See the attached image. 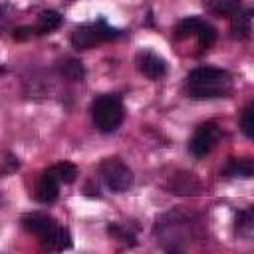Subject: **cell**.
Returning a JSON list of instances; mask_svg holds the SVG:
<instances>
[{"mask_svg":"<svg viewBox=\"0 0 254 254\" xmlns=\"http://www.w3.org/2000/svg\"><path fill=\"white\" fill-rule=\"evenodd\" d=\"M125 117V109L119 97L115 95H99L93 105H91V119L93 125L101 133H111L115 131Z\"/></svg>","mask_w":254,"mask_h":254,"instance_id":"obj_2","label":"cell"},{"mask_svg":"<svg viewBox=\"0 0 254 254\" xmlns=\"http://www.w3.org/2000/svg\"><path fill=\"white\" fill-rule=\"evenodd\" d=\"M224 177H252L254 175V163L250 159H230L226 167L222 169Z\"/></svg>","mask_w":254,"mask_h":254,"instance_id":"obj_10","label":"cell"},{"mask_svg":"<svg viewBox=\"0 0 254 254\" xmlns=\"http://www.w3.org/2000/svg\"><path fill=\"white\" fill-rule=\"evenodd\" d=\"M218 139H220V127L214 121H206L196 127L194 135L189 141V151L200 159L212 151V147L216 145Z\"/></svg>","mask_w":254,"mask_h":254,"instance_id":"obj_5","label":"cell"},{"mask_svg":"<svg viewBox=\"0 0 254 254\" xmlns=\"http://www.w3.org/2000/svg\"><path fill=\"white\" fill-rule=\"evenodd\" d=\"M22 226H24L30 234L38 236V240H40L42 244H44V242L54 234V230L58 228L56 220H54L52 216H48V214H42V212H28V214H24V216H22Z\"/></svg>","mask_w":254,"mask_h":254,"instance_id":"obj_6","label":"cell"},{"mask_svg":"<svg viewBox=\"0 0 254 254\" xmlns=\"http://www.w3.org/2000/svg\"><path fill=\"white\" fill-rule=\"evenodd\" d=\"M208 8L218 16H232L240 10V0H212Z\"/></svg>","mask_w":254,"mask_h":254,"instance_id":"obj_15","label":"cell"},{"mask_svg":"<svg viewBox=\"0 0 254 254\" xmlns=\"http://www.w3.org/2000/svg\"><path fill=\"white\" fill-rule=\"evenodd\" d=\"M230 73L220 67H196L187 75V93L192 99H214L230 93Z\"/></svg>","mask_w":254,"mask_h":254,"instance_id":"obj_1","label":"cell"},{"mask_svg":"<svg viewBox=\"0 0 254 254\" xmlns=\"http://www.w3.org/2000/svg\"><path fill=\"white\" fill-rule=\"evenodd\" d=\"M32 32H34V28H18V30H14V38L16 40H26L28 36H32Z\"/></svg>","mask_w":254,"mask_h":254,"instance_id":"obj_21","label":"cell"},{"mask_svg":"<svg viewBox=\"0 0 254 254\" xmlns=\"http://www.w3.org/2000/svg\"><path fill=\"white\" fill-rule=\"evenodd\" d=\"M44 246H46L48 250H65V248H71V234H69V230L58 224V228H56L54 234L44 242Z\"/></svg>","mask_w":254,"mask_h":254,"instance_id":"obj_12","label":"cell"},{"mask_svg":"<svg viewBox=\"0 0 254 254\" xmlns=\"http://www.w3.org/2000/svg\"><path fill=\"white\" fill-rule=\"evenodd\" d=\"M107 230H109V234H111V236H115L117 240H123V242L135 244V240H133V234H131L129 230H125L121 224H111Z\"/></svg>","mask_w":254,"mask_h":254,"instance_id":"obj_20","label":"cell"},{"mask_svg":"<svg viewBox=\"0 0 254 254\" xmlns=\"http://www.w3.org/2000/svg\"><path fill=\"white\" fill-rule=\"evenodd\" d=\"M202 20L200 18H185L179 22L177 26V38H189V36H196V32L200 30Z\"/></svg>","mask_w":254,"mask_h":254,"instance_id":"obj_16","label":"cell"},{"mask_svg":"<svg viewBox=\"0 0 254 254\" xmlns=\"http://www.w3.org/2000/svg\"><path fill=\"white\" fill-rule=\"evenodd\" d=\"M196 38H198V46H200L202 50H206V48H210V46L214 44V40H216V30H214L210 24L202 22L200 30L196 32Z\"/></svg>","mask_w":254,"mask_h":254,"instance_id":"obj_17","label":"cell"},{"mask_svg":"<svg viewBox=\"0 0 254 254\" xmlns=\"http://www.w3.org/2000/svg\"><path fill=\"white\" fill-rule=\"evenodd\" d=\"M60 26H62V16H60L56 10H46V12L40 14L34 32H36V34H50V32L58 30Z\"/></svg>","mask_w":254,"mask_h":254,"instance_id":"obj_11","label":"cell"},{"mask_svg":"<svg viewBox=\"0 0 254 254\" xmlns=\"http://www.w3.org/2000/svg\"><path fill=\"white\" fill-rule=\"evenodd\" d=\"M58 194H60V181L54 175V171L48 169L42 173V177L36 185V200L42 204H50L58 198Z\"/></svg>","mask_w":254,"mask_h":254,"instance_id":"obj_8","label":"cell"},{"mask_svg":"<svg viewBox=\"0 0 254 254\" xmlns=\"http://www.w3.org/2000/svg\"><path fill=\"white\" fill-rule=\"evenodd\" d=\"M137 69L149 79H159L167 73V64L155 52L143 50V52L137 54Z\"/></svg>","mask_w":254,"mask_h":254,"instance_id":"obj_7","label":"cell"},{"mask_svg":"<svg viewBox=\"0 0 254 254\" xmlns=\"http://www.w3.org/2000/svg\"><path fill=\"white\" fill-rule=\"evenodd\" d=\"M99 175L103 179V183L107 185V189H111L113 192H127L133 187V171L119 159L111 157V159H103L99 165Z\"/></svg>","mask_w":254,"mask_h":254,"instance_id":"obj_4","label":"cell"},{"mask_svg":"<svg viewBox=\"0 0 254 254\" xmlns=\"http://www.w3.org/2000/svg\"><path fill=\"white\" fill-rule=\"evenodd\" d=\"M50 169L54 171V175L58 177L60 183H73L75 177H77V169H75V165H71V163H67V161L58 163V165H54V167H50Z\"/></svg>","mask_w":254,"mask_h":254,"instance_id":"obj_14","label":"cell"},{"mask_svg":"<svg viewBox=\"0 0 254 254\" xmlns=\"http://www.w3.org/2000/svg\"><path fill=\"white\" fill-rule=\"evenodd\" d=\"M240 127H242V133L246 137H254V103H248L246 109L242 111Z\"/></svg>","mask_w":254,"mask_h":254,"instance_id":"obj_18","label":"cell"},{"mask_svg":"<svg viewBox=\"0 0 254 254\" xmlns=\"http://www.w3.org/2000/svg\"><path fill=\"white\" fill-rule=\"evenodd\" d=\"M117 36H119V30L109 26L101 18L97 22L77 26L73 30V34H71V46L75 50H89L95 44H101V42H107V40H115Z\"/></svg>","mask_w":254,"mask_h":254,"instance_id":"obj_3","label":"cell"},{"mask_svg":"<svg viewBox=\"0 0 254 254\" xmlns=\"http://www.w3.org/2000/svg\"><path fill=\"white\" fill-rule=\"evenodd\" d=\"M62 73H64V77H67L71 81H81L85 75V69L79 60H65L62 64Z\"/></svg>","mask_w":254,"mask_h":254,"instance_id":"obj_13","label":"cell"},{"mask_svg":"<svg viewBox=\"0 0 254 254\" xmlns=\"http://www.w3.org/2000/svg\"><path fill=\"white\" fill-rule=\"evenodd\" d=\"M230 18H232L230 22L232 36L238 40H246L252 32V10H238Z\"/></svg>","mask_w":254,"mask_h":254,"instance_id":"obj_9","label":"cell"},{"mask_svg":"<svg viewBox=\"0 0 254 254\" xmlns=\"http://www.w3.org/2000/svg\"><path fill=\"white\" fill-rule=\"evenodd\" d=\"M252 210H240L236 214V230L244 236H250L252 232Z\"/></svg>","mask_w":254,"mask_h":254,"instance_id":"obj_19","label":"cell"}]
</instances>
